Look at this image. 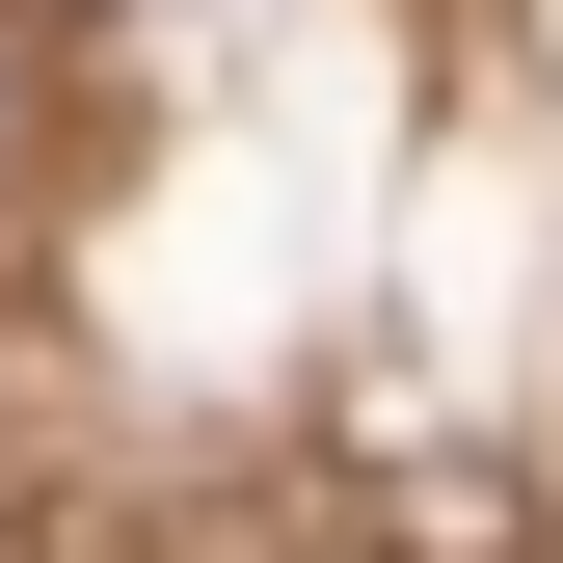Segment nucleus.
<instances>
[{"label":"nucleus","mask_w":563,"mask_h":563,"mask_svg":"<svg viewBox=\"0 0 563 563\" xmlns=\"http://www.w3.org/2000/svg\"><path fill=\"white\" fill-rule=\"evenodd\" d=\"M0 134H27V27H0Z\"/></svg>","instance_id":"f257e3e1"}]
</instances>
